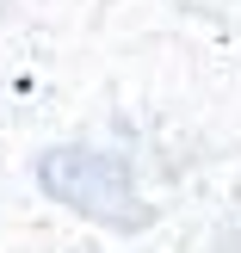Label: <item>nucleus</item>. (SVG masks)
I'll use <instances>...</instances> for the list:
<instances>
[{"instance_id": "f257e3e1", "label": "nucleus", "mask_w": 241, "mask_h": 253, "mask_svg": "<svg viewBox=\"0 0 241 253\" xmlns=\"http://www.w3.org/2000/svg\"><path fill=\"white\" fill-rule=\"evenodd\" d=\"M37 192L56 198L62 210H74V216H93L105 222V229L118 235H136L148 229V216L155 210L143 204V192H136L130 167H124L111 148H87V142H56L37 155Z\"/></svg>"}]
</instances>
